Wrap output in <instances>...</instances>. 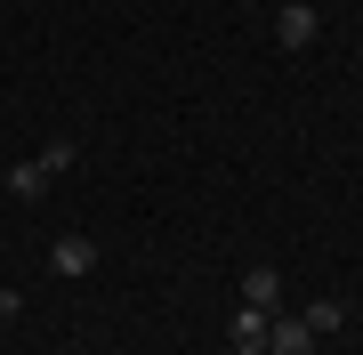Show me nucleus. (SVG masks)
<instances>
[{
  "label": "nucleus",
  "mask_w": 363,
  "mask_h": 355,
  "mask_svg": "<svg viewBox=\"0 0 363 355\" xmlns=\"http://www.w3.org/2000/svg\"><path fill=\"white\" fill-rule=\"evenodd\" d=\"M89 266H97V242H89V235H65V242H49V275H57V283H81Z\"/></svg>",
  "instance_id": "nucleus-1"
},
{
  "label": "nucleus",
  "mask_w": 363,
  "mask_h": 355,
  "mask_svg": "<svg viewBox=\"0 0 363 355\" xmlns=\"http://www.w3.org/2000/svg\"><path fill=\"white\" fill-rule=\"evenodd\" d=\"M267 355H315L307 315H267Z\"/></svg>",
  "instance_id": "nucleus-2"
},
{
  "label": "nucleus",
  "mask_w": 363,
  "mask_h": 355,
  "mask_svg": "<svg viewBox=\"0 0 363 355\" xmlns=\"http://www.w3.org/2000/svg\"><path fill=\"white\" fill-rule=\"evenodd\" d=\"M315 33H323V16H315V9H307V0H291V9H283V16H274V40H283V49H307V40H315Z\"/></svg>",
  "instance_id": "nucleus-3"
},
{
  "label": "nucleus",
  "mask_w": 363,
  "mask_h": 355,
  "mask_svg": "<svg viewBox=\"0 0 363 355\" xmlns=\"http://www.w3.org/2000/svg\"><path fill=\"white\" fill-rule=\"evenodd\" d=\"M226 347H234V355H267V315H259V307H234Z\"/></svg>",
  "instance_id": "nucleus-4"
},
{
  "label": "nucleus",
  "mask_w": 363,
  "mask_h": 355,
  "mask_svg": "<svg viewBox=\"0 0 363 355\" xmlns=\"http://www.w3.org/2000/svg\"><path fill=\"white\" fill-rule=\"evenodd\" d=\"M274 299H283V275H274V266H250V275H242V307L274 315Z\"/></svg>",
  "instance_id": "nucleus-5"
},
{
  "label": "nucleus",
  "mask_w": 363,
  "mask_h": 355,
  "mask_svg": "<svg viewBox=\"0 0 363 355\" xmlns=\"http://www.w3.org/2000/svg\"><path fill=\"white\" fill-rule=\"evenodd\" d=\"M0 178H9L16 202H40V194H49V170H40V162H16V170H0Z\"/></svg>",
  "instance_id": "nucleus-6"
},
{
  "label": "nucleus",
  "mask_w": 363,
  "mask_h": 355,
  "mask_svg": "<svg viewBox=\"0 0 363 355\" xmlns=\"http://www.w3.org/2000/svg\"><path fill=\"white\" fill-rule=\"evenodd\" d=\"M339 323H347V307H339V299H315V307H307V331H315V339H331Z\"/></svg>",
  "instance_id": "nucleus-7"
},
{
  "label": "nucleus",
  "mask_w": 363,
  "mask_h": 355,
  "mask_svg": "<svg viewBox=\"0 0 363 355\" xmlns=\"http://www.w3.org/2000/svg\"><path fill=\"white\" fill-rule=\"evenodd\" d=\"M33 162H40V170H49V178H65V170H73V137H57V145H40Z\"/></svg>",
  "instance_id": "nucleus-8"
}]
</instances>
